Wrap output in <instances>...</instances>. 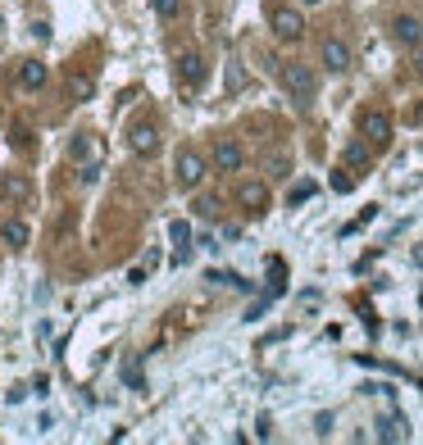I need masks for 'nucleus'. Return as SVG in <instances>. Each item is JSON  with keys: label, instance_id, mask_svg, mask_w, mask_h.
I'll return each mask as SVG.
<instances>
[{"label": "nucleus", "instance_id": "obj_1", "mask_svg": "<svg viewBox=\"0 0 423 445\" xmlns=\"http://www.w3.org/2000/svg\"><path fill=\"white\" fill-rule=\"evenodd\" d=\"M282 86H287V95H292L296 105H310L314 91H319V77H314L310 64H287V69H282Z\"/></svg>", "mask_w": 423, "mask_h": 445}, {"label": "nucleus", "instance_id": "obj_2", "mask_svg": "<svg viewBox=\"0 0 423 445\" xmlns=\"http://www.w3.org/2000/svg\"><path fill=\"white\" fill-rule=\"evenodd\" d=\"M268 27H273L278 41H301L305 36V18H301V9H292V5H273Z\"/></svg>", "mask_w": 423, "mask_h": 445}, {"label": "nucleus", "instance_id": "obj_3", "mask_svg": "<svg viewBox=\"0 0 423 445\" xmlns=\"http://www.w3.org/2000/svg\"><path fill=\"white\" fill-rule=\"evenodd\" d=\"M173 173H178V187H182V191H196L200 182H205V159H200L196 150H178Z\"/></svg>", "mask_w": 423, "mask_h": 445}, {"label": "nucleus", "instance_id": "obj_4", "mask_svg": "<svg viewBox=\"0 0 423 445\" xmlns=\"http://www.w3.org/2000/svg\"><path fill=\"white\" fill-rule=\"evenodd\" d=\"M360 137L369 141V146H387V141H391V114L364 109V114H360Z\"/></svg>", "mask_w": 423, "mask_h": 445}, {"label": "nucleus", "instance_id": "obj_5", "mask_svg": "<svg viewBox=\"0 0 423 445\" xmlns=\"http://www.w3.org/2000/svg\"><path fill=\"white\" fill-rule=\"evenodd\" d=\"M32 178L27 173H0V200L5 205H23V200H32Z\"/></svg>", "mask_w": 423, "mask_h": 445}, {"label": "nucleus", "instance_id": "obj_6", "mask_svg": "<svg viewBox=\"0 0 423 445\" xmlns=\"http://www.w3.org/2000/svg\"><path fill=\"white\" fill-rule=\"evenodd\" d=\"M391 36L401 46H423V18L419 14H396L391 18Z\"/></svg>", "mask_w": 423, "mask_h": 445}, {"label": "nucleus", "instance_id": "obj_7", "mask_svg": "<svg viewBox=\"0 0 423 445\" xmlns=\"http://www.w3.org/2000/svg\"><path fill=\"white\" fill-rule=\"evenodd\" d=\"M237 200H242L246 214H264L268 209V187L264 182H242V187H237Z\"/></svg>", "mask_w": 423, "mask_h": 445}, {"label": "nucleus", "instance_id": "obj_8", "mask_svg": "<svg viewBox=\"0 0 423 445\" xmlns=\"http://www.w3.org/2000/svg\"><path fill=\"white\" fill-rule=\"evenodd\" d=\"M205 82V60H200V55H182L178 60V86H187V91H196V86Z\"/></svg>", "mask_w": 423, "mask_h": 445}, {"label": "nucleus", "instance_id": "obj_9", "mask_svg": "<svg viewBox=\"0 0 423 445\" xmlns=\"http://www.w3.org/2000/svg\"><path fill=\"white\" fill-rule=\"evenodd\" d=\"M128 146L137 154H155L160 150V128H155V123H137V128L128 132Z\"/></svg>", "mask_w": 423, "mask_h": 445}, {"label": "nucleus", "instance_id": "obj_10", "mask_svg": "<svg viewBox=\"0 0 423 445\" xmlns=\"http://www.w3.org/2000/svg\"><path fill=\"white\" fill-rule=\"evenodd\" d=\"M323 64H328V73H346L351 69V51H346V41H337V36H328V41L319 46Z\"/></svg>", "mask_w": 423, "mask_h": 445}, {"label": "nucleus", "instance_id": "obj_11", "mask_svg": "<svg viewBox=\"0 0 423 445\" xmlns=\"http://www.w3.org/2000/svg\"><path fill=\"white\" fill-rule=\"evenodd\" d=\"M242 159H246V154H242L237 141H219V146H214V168L219 173H237V168H242Z\"/></svg>", "mask_w": 423, "mask_h": 445}, {"label": "nucleus", "instance_id": "obj_12", "mask_svg": "<svg viewBox=\"0 0 423 445\" xmlns=\"http://www.w3.org/2000/svg\"><path fill=\"white\" fill-rule=\"evenodd\" d=\"M18 86H23V91H41L46 86V64L41 60H23L18 64Z\"/></svg>", "mask_w": 423, "mask_h": 445}, {"label": "nucleus", "instance_id": "obj_13", "mask_svg": "<svg viewBox=\"0 0 423 445\" xmlns=\"http://www.w3.org/2000/svg\"><path fill=\"white\" fill-rule=\"evenodd\" d=\"M0 241H5L9 250H23V246H27V222L5 218V222H0Z\"/></svg>", "mask_w": 423, "mask_h": 445}, {"label": "nucleus", "instance_id": "obj_14", "mask_svg": "<svg viewBox=\"0 0 423 445\" xmlns=\"http://www.w3.org/2000/svg\"><path fill=\"white\" fill-rule=\"evenodd\" d=\"M119 377H123V386H128V391H146V377H141V354H128V359H123V368H119Z\"/></svg>", "mask_w": 423, "mask_h": 445}, {"label": "nucleus", "instance_id": "obj_15", "mask_svg": "<svg viewBox=\"0 0 423 445\" xmlns=\"http://www.w3.org/2000/svg\"><path fill=\"white\" fill-rule=\"evenodd\" d=\"M169 237H173V246H178V264L191 255V222H169Z\"/></svg>", "mask_w": 423, "mask_h": 445}, {"label": "nucleus", "instance_id": "obj_16", "mask_svg": "<svg viewBox=\"0 0 423 445\" xmlns=\"http://www.w3.org/2000/svg\"><path fill=\"white\" fill-rule=\"evenodd\" d=\"M69 95H73V100H91V95H96L91 73H69Z\"/></svg>", "mask_w": 423, "mask_h": 445}, {"label": "nucleus", "instance_id": "obj_17", "mask_svg": "<svg viewBox=\"0 0 423 445\" xmlns=\"http://www.w3.org/2000/svg\"><path fill=\"white\" fill-rule=\"evenodd\" d=\"M346 164H351V168H364V164H369V146H364V141H351V146H346Z\"/></svg>", "mask_w": 423, "mask_h": 445}, {"label": "nucleus", "instance_id": "obj_18", "mask_svg": "<svg viewBox=\"0 0 423 445\" xmlns=\"http://www.w3.org/2000/svg\"><path fill=\"white\" fill-rule=\"evenodd\" d=\"M378 441H405V423H401V418H387V423L378 427Z\"/></svg>", "mask_w": 423, "mask_h": 445}, {"label": "nucleus", "instance_id": "obj_19", "mask_svg": "<svg viewBox=\"0 0 423 445\" xmlns=\"http://www.w3.org/2000/svg\"><path fill=\"white\" fill-rule=\"evenodd\" d=\"M86 154H91V137H86V132H78V137L69 141V159H82V164H86Z\"/></svg>", "mask_w": 423, "mask_h": 445}, {"label": "nucleus", "instance_id": "obj_20", "mask_svg": "<svg viewBox=\"0 0 423 445\" xmlns=\"http://www.w3.org/2000/svg\"><path fill=\"white\" fill-rule=\"evenodd\" d=\"M155 14H160V18H169V23H173V18L182 14V0H155Z\"/></svg>", "mask_w": 423, "mask_h": 445}, {"label": "nucleus", "instance_id": "obj_21", "mask_svg": "<svg viewBox=\"0 0 423 445\" xmlns=\"http://www.w3.org/2000/svg\"><path fill=\"white\" fill-rule=\"evenodd\" d=\"M268 277H273V295L282 291V277H287V264L282 259H273V264H268Z\"/></svg>", "mask_w": 423, "mask_h": 445}, {"label": "nucleus", "instance_id": "obj_22", "mask_svg": "<svg viewBox=\"0 0 423 445\" xmlns=\"http://www.w3.org/2000/svg\"><path fill=\"white\" fill-rule=\"evenodd\" d=\"M310 196H314V182H301V187H292V196H287V200L301 205V200H310Z\"/></svg>", "mask_w": 423, "mask_h": 445}, {"label": "nucleus", "instance_id": "obj_23", "mask_svg": "<svg viewBox=\"0 0 423 445\" xmlns=\"http://www.w3.org/2000/svg\"><path fill=\"white\" fill-rule=\"evenodd\" d=\"M351 187H355V178H351V173H332V191H341V196H346Z\"/></svg>", "mask_w": 423, "mask_h": 445}, {"label": "nucleus", "instance_id": "obj_24", "mask_svg": "<svg viewBox=\"0 0 423 445\" xmlns=\"http://www.w3.org/2000/svg\"><path fill=\"white\" fill-rule=\"evenodd\" d=\"M9 141H14V146H27V141H32V132H27L23 123H18V128H14V137H9Z\"/></svg>", "mask_w": 423, "mask_h": 445}, {"label": "nucleus", "instance_id": "obj_25", "mask_svg": "<svg viewBox=\"0 0 423 445\" xmlns=\"http://www.w3.org/2000/svg\"><path fill=\"white\" fill-rule=\"evenodd\" d=\"M196 209H200V214H205V218H214V214H219V200H200Z\"/></svg>", "mask_w": 423, "mask_h": 445}, {"label": "nucleus", "instance_id": "obj_26", "mask_svg": "<svg viewBox=\"0 0 423 445\" xmlns=\"http://www.w3.org/2000/svg\"><path fill=\"white\" fill-rule=\"evenodd\" d=\"M415 73L423 77V46H419V55H415Z\"/></svg>", "mask_w": 423, "mask_h": 445}, {"label": "nucleus", "instance_id": "obj_27", "mask_svg": "<svg viewBox=\"0 0 423 445\" xmlns=\"http://www.w3.org/2000/svg\"><path fill=\"white\" fill-rule=\"evenodd\" d=\"M301 5H319V0H301Z\"/></svg>", "mask_w": 423, "mask_h": 445}]
</instances>
